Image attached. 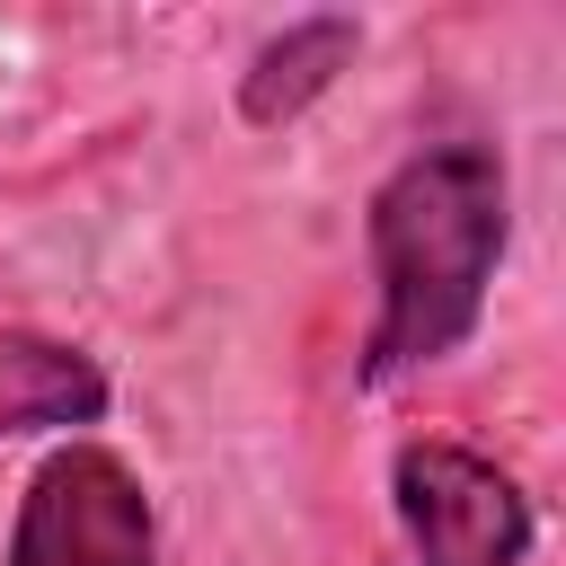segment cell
<instances>
[{"mask_svg":"<svg viewBox=\"0 0 566 566\" xmlns=\"http://www.w3.org/2000/svg\"><path fill=\"white\" fill-rule=\"evenodd\" d=\"M504 239H513V177L495 142H424L371 186L363 203V248H371L363 389L433 371L478 336Z\"/></svg>","mask_w":566,"mask_h":566,"instance_id":"1","label":"cell"},{"mask_svg":"<svg viewBox=\"0 0 566 566\" xmlns=\"http://www.w3.org/2000/svg\"><path fill=\"white\" fill-rule=\"evenodd\" d=\"M389 513H398L407 566H522L539 539V513L513 486V469L442 433H416L389 451Z\"/></svg>","mask_w":566,"mask_h":566,"instance_id":"2","label":"cell"},{"mask_svg":"<svg viewBox=\"0 0 566 566\" xmlns=\"http://www.w3.org/2000/svg\"><path fill=\"white\" fill-rule=\"evenodd\" d=\"M9 566H159V513L142 469L88 433L53 442L18 486Z\"/></svg>","mask_w":566,"mask_h":566,"instance_id":"3","label":"cell"},{"mask_svg":"<svg viewBox=\"0 0 566 566\" xmlns=\"http://www.w3.org/2000/svg\"><path fill=\"white\" fill-rule=\"evenodd\" d=\"M106 407H115V380H106V363L88 345L0 327V442H18V433L80 442L88 424H106Z\"/></svg>","mask_w":566,"mask_h":566,"instance_id":"4","label":"cell"},{"mask_svg":"<svg viewBox=\"0 0 566 566\" xmlns=\"http://www.w3.org/2000/svg\"><path fill=\"white\" fill-rule=\"evenodd\" d=\"M354 53H363V18H336V9L292 18L283 35H265V44L248 53V71H239V124H248V133L301 124V115L354 71Z\"/></svg>","mask_w":566,"mask_h":566,"instance_id":"5","label":"cell"}]
</instances>
